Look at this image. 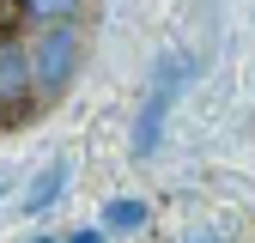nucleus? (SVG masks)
I'll return each instance as SVG.
<instances>
[{
    "mask_svg": "<svg viewBox=\"0 0 255 243\" xmlns=\"http://www.w3.org/2000/svg\"><path fill=\"white\" fill-rule=\"evenodd\" d=\"M24 49H30L37 104H61V98L79 85V67H85V24H55V30H37Z\"/></svg>",
    "mask_w": 255,
    "mask_h": 243,
    "instance_id": "obj_1",
    "label": "nucleus"
},
{
    "mask_svg": "<svg viewBox=\"0 0 255 243\" xmlns=\"http://www.w3.org/2000/svg\"><path fill=\"white\" fill-rule=\"evenodd\" d=\"M188 73H195V55H158V67L146 79V98H140V116H134V134H128V146H134V158H152L158 140H164V122L182 98Z\"/></svg>",
    "mask_w": 255,
    "mask_h": 243,
    "instance_id": "obj_2",
    "label": "nucleus"
},
{
    "mask_svg": "<svg viewBox=\"0 0 255 243\" xmlns=\"http://www.w3.org/2000/svg\"><path fill=\"white\" fill-rule=\"evenodd\" d=\"M37 110V79H30V49L12 37L0 43V128H18V122Z\"/></svg>",
    "mask_w": 255,
    "mask_h": 243,
    "instance_id": "obj_3",
    "label": "nucleus"
},
{
    "mask_svg": "<svg viewBox=\"0 0 255 243\" xmlns=\"http://www.w3.org/2000/svg\"><path fill=\"white\" fill-rule=\"evenodd\" d=\"M67 176H73V164L67 158H49L37 176H30L24 182V195H18V213H24V219H43V213L61 201V189H67Z\"/></svg>",
    "mask_w": 255,
    "mask_h": 243,
    "instance_id": "obj_4",
    "label": "nucleus"
},
{
    "mask_svg": "<svg viewBox=\"0 0 255 243\" xmlns=\"http://www.w3.org/2000/svg\"><path fill=\"white\" fill-rule=\"evenodd\" d=\"M12 6H18V18H24V24L55 30V24H85L91 0H12Z\"/></svg>",
    "mask_w": 255,
    "mask_h": 243,
    "instance_id": "obj_5",
    "label": "nucleus"
},
{
    "mask_svg": "<svg viewBox=\"0 0 255 243\" xmlns=\"http://www.w3.org/2000/svg\"><path fill=\"white\" fill-rule=\"evenodd\" d=\"M146 219H152V207H146L140 195H116V201H104V213H98V231H104V237H134V231H146Z\"/></svg>",
    "mask_w": 255,
    "mask_h": 243,
    "instance_id": "obj_6",
    "label": "nucleus"
},
{
    "mask_svg": "<svg viewBox=\"0 0 255 243\" xmlns=\"http://www.w3.org/2000/svg\"><path fill=\"white\" fill-rule=\"evenodd\" d=\"M12 24H18V6H12V0H0V43H12Z\"/></svg>",
    "mask_w": 255,
    "mask_h": 243,
    "instance_id": "obj_7",
    "label": "nucleus"
},
{
    "mask_svg": "<svg viewBox=\"0 0 255 243\" xmlns=\"http://www.w3.org/2000/svg\"><path fill=\"white\" fill-rule=\"evenodd\" d=\"M67 243H110V237H104V231H98V225H79V231H73V237H67Z\"/></svg>",
    "mask_w": 255,
    "mask_h": 243,
    "instance_id": "obj_8",
    "label": "nucleus"
},
{
    "mask_svg": "<svg viewBox=\"0 0 255 243\" xmlns=\"http://www.w3.org/2000/svg\"><path fill=\"white\" fill-rule=\"evenodd\" d=\"M24 243H67V237H49V231H37V237H24Z\"/></svg>",
    "mask_w": 255,
    "mask_h": 243,
    "instance_id": "obj_9",
    "label": "nucleus"
},
{
    "mask_svg": "<svg viewBox=\"0 0 255 243\" xmlns=\"http://www.w3.org/2000/svg\"><path fill=\"white\" fill-rule=\"evenodd\" d=\"M182 243H213V237H182Z\"/></svg>",
    "mask_w": 255,
    "mask_h": 243,
    "instance_id": "obj_10",
    "label": "nucleus"
},
{
    "mask_svg": "<svg viewBox=\"0 0 255 243\" xmlns=\"http://www.w3.org/2000/svg\"><path fill=\"white\" fill-rule=\"evenodd\" d=\"M0 195H6V182H0Z\"/></svg>",
    "mask_w": 255,
    "mask_h": 243,
    "instance_id": "obj_11",
    "label": "nucleus"
}]
</instances>
